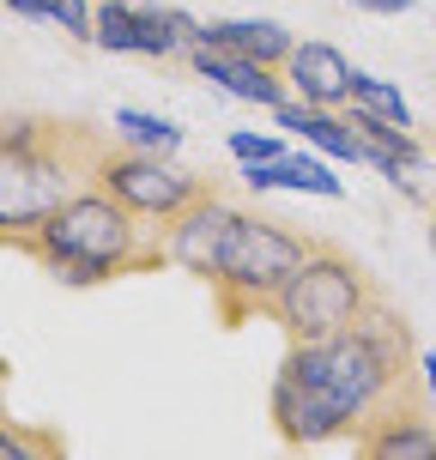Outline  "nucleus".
Returning a JSON list of instances; mask_svg holds the SVG:
<instances>
[{
	"label": "nucleus",
	"mask_w": 436,
	"mask_h": 460,
	"mask_svg": "<svg viewBox=\"0 0 436 460\" xmlns=\"http://www.w3.org/2000/svg\"><path fill=\"white\" fill-rule=\"evenodd\" d=\"M413 376H418L413 322L376 291L345 333L285 345V364H279V382H273V424L291 448L351 437L364 424V412H376Z\"/></svg>",
	"instance_id": "nucleus-1"
},
{
	"label": "nucleus",
	"mask_w": 436,
	"mask_h": 460,
	"mask_svg": "<svg viewBox=\"0 0 436 460\" xmlns=\"http://www.w3.org/2000/svg\"><path fill=\"white\" fill-rule=\"evenodd\" d=\"M164 249H170V267L194 273L212 291L218 322L243 327L254 315H267V303L303 267V254L316 249V236L279 225L267 212L230 207L225 188H212L207 200H194L182 218L164 225Z\"/></svg>",
	"instance_id": "nucleus-2"
},
{
	"label": "nucleus",
	"mask_w": 436,
	"mask_h": 460,
	"mask_svg": "<svg viewBox=\"0 0 436 460\" xmlns=\"http://www.w3.org/2000/svg\"><path fill=\"white\" fill-rule=\"evenodd\" d=\"M6 249H19L24 261H37V267L55 273L61 285H110V279H134V273L170 267L164 225L139 218L134 207H121L103 182L79 188V194L61 200L49 218L19 230Z\"/></svg>",
	"instance_id": "nucleus-3"
},
{
	"label": "nucleus",
	"mask_w": 436,
	"mask_h": 460,
	"mask_svg": "<svg viewBox=\"0 0 436 460\" xmlns=\"http://www.w3.org/2000/svg\"><path fill=\"white\" fill-rule=\"evenodd\" d=\"M115 134L73 115H6L0 121V249L37 218L97 182Z\"/></svg>",
	"instance_id": "nucleus-4"
},
{
	"label": "nucleus",
	"mask_w": 436,
	"mask_h": 460,
	"mask_svg": "<svg viewBox=\"0 0 436 460\" xmlns=\"http://www.w3.org/2000/svg\"><path fill=\"white\" fill-rule=\"evenodd\" d=\"M376 297V279L351 261L345 249L322 243L303 254V267L285 279V291L267 303V322H279L285 345H309V340H334L364 315V303Z\"/></svg>",
	"instance_id": "nucleus-5"
},
{
	"label": "nucleus",
	"mask_w": 436,
	"mask_h": 460,
	"mask_svg": "<svg viewBox=\"0 0 436 460\" xmlns=\"http://www.w3.org/2000/svg\"><path fill=\"white\" fill-rule=\"evenodd\" d=\"M97 182L110 188L121 207H134L139 218H152V225H170V218H182L194 200H207L212 176H188V170H176V164L164 158V152H134V146H121L115 139L110 158H103V170H97Z\"/></svg>",
	"instance_id": "nucleus-6"
},
{
	"label": "nucleus",
	"mask_w": 436,
	"mask_h": 460,
	"mask_svg": "<svg viewBox=\"0 0 436 460\" xmlns=\"http://www.w3.org/2000/svg\"><path fill=\"white\" fill-rule=\"evenodd\" d=\"M351 448L364 460H436V406L424 394V376L400 382L376 412H364Z\"/></svg>",
	"instance_id": "nucleus-7"
},
{
	"label": "nucleus",
	"mask_w": 436,
	"mask_h": 460,
	"mask_svg": "<svg viewBox=\"0 0 436 460\" xmlns=\"http://www.w3.org/2000/svg\"><path fill=\"white\" fill-rule=\"evenodd\" d=\"M92 43L110 49V55H176L182 37H176V19L170 6H139V0H97V24Z\"/></svg>",
	"instance_id": "nucleus-8"
},
{
	"label": "nucleus",
	"mask_w": 436,
	"mask_h": 460,
	"mask_svg": "<svg viewBox=\"0 0 436 460\" xmlns=\"http://www.w3.org/2000/svg\"><path fill=\"white\" fill-rule=\"evenodd\" d=\"M182 55H188V67L200 73V79H212L218 92L243 97V103H261V110H279V103H285V92H291L279 67H261V61L230 55V49H218V43H188Z\"/></svg>",
	"instance_id": "nucleus-9"
},
{
	"label": "nucleus",
	"mask_w": 436,
	"mask_h": 460,
	"mask_svg": "<svg viewBox=\"0 0 436 460\" xmlns=\"http://www.w3.org/2000/svg\"><path fill=\"white\" fill-rule=\"evenodd\" d=\"M285 85L316 103V110H345V85H351V61L334 43H298L285 61Z\"/></svg>",
	"instance_id": "nucleus-10"
},
{
	"label": "nucleus",
	"mask_w": 436,
	"mask_h": 460,
	"mask_svg": "<svg viewBox=\"0 0 436 460\" xmlns=\"http://www.w3.org/2000/svg\"><path fill=\"white\" fill-rule=\"evenodd\" d=\"M200 43H218L230 49V55H249V61H261V67H279L285 73V61H291V31L273 19H212L200 24Z\"/></svg>",
	"instance_id": "nucleus-11"
},
{
	"label": "nucleus",
	"mask_w": 436,
	"mask_h": 460,
	"mask_svg": "<svg viewBox=\"0 0 436 460\" xmlns=\"http://www.w3.org/2000/svg\"><path fill=\"white\" fill-rule=\"evenodd\" d=\"M279 128H291V134H303L316 152H334V158H345V164H364V139L351 134V121H345V110H316V103H279Z\"/></svg>",
	"instance_id": "nucleus-12"
},
{
	"label": "nucleus",
	"mask_w": 436,
	"mask_h": 460,
	"mask_svg": "<svg viewBox=\"0 0 436 460\" xmlns=\"http://www.w3.org/2000/svg\"><path fill=\"white\" fill-rule=\"evenodd\" d=\"M243 182L249 188H291V194H316V200H340L345 188L340 176H327L316 158H298V152H285V158H267V164H243Z\"/></svg>",
	"instance_id": "nucleus-13"
},
{
	"label": "nucleus",
	"mask_w": 436,
	"mask_h": 460,
	"mask_svg": "<svg viewBox=\"0 0 436 460\" xmlns=\"http://www.w3.org/2000/svg\"><path fill=\"white\" fill-rule=\"evenodd\" d=\"M115 139L134 146V152H164V158L182 152V128L164 121V115H146V110H115Z\"/></svg>",
	"instance_id": "nucleus-14"
},
{
	"label": "nucleus",
	"mask_w": 436,
	"mask_h": 460,
	"mask_svg": "<svg viewBox=\"0 0 436 460\" xmlns=\"http://www.w3.org/2000/svg\"><path fill=\"white\" fill-rule=\"evenodd\" d=\"M19 19H49V24H61L73 43H92V24H97V13H92V0H6Z\"/></svg>",
	"instance_id": "nucleus-15"
},
{
	"label": "nucleus",
	"mask_w": 436,
	"mask_h": 460,
	"mask_svg": "<svg viewBox=\"0 0 436 460\" xmlns=\"http://www.w3.org/2000/svg\"><path fill=\"white\" fill-rule=\"evenodd\" d=\"M67 442L55 430H37V424H19V418L0 412V460H43V455H61Z\"/></svg>",
	"instance_id": "nucleus-16"
},
{
	"label": "nucleus",
	"mask_w": 436,
	"mask_h": 460,
	"mask_svg": "<svg viewBox=\"0 0 436 460\" xmlns=\"http://www.w3.org/2000/svg\"><path fill=\"white\" fill-rule=\"evenodd\" d=\"M345 103H364V110H382L388 121H400V128H413V110H406V97L394 92L388 79H376V73H358V67H351V85H345Z\"/></svg>",
	"instance_id": "nucleus-17"
},
{
	"label": "nucleus",
	"mask_w": 436,
	"mask_h": 460,
	"mask_svg": "<svg viewBox=\"0 0 436 460\" xmlns=\"http://www.w3.org/2000/svg\"><path fill=\"white\" fill-rule=\"evenodd\" d=\"M230 158L236 164H267V158H285V146L267 134H230Z\"/></svg>",
	"instance_id": "nucleus-18"
},
{
	"label": "nucleus",
	"mask_w": 436,
	"mask_h": 460,
	"mask_svg": "<svg viewBox=\"0 0 436 460\" xmlns=\"http://www.w3.org/2000/svg\"><path fill=\"white\" fill-rule=\"evenodd\" d=\"M418 376H424V394H431V406H436V351H418Z\"/></svg>",
	"instance_id": "nucleus-19"
},
{
	"label": "nucleus",
	"mask_w": 436,
	"mask_h": 460,
	"mask_svg": "<svg viewBox=\"0 0 436 460\" xmlns=\"http://www.w3.org/2000/svg\"><path fill=\"white\" fill-rule=\"evenodd\" d=\"M351 6H364V13H413V0H351Z\"/></svg>",
	"instance_id": "nucleus-20"
},
{
	"label": "nucleus",
	"mask_w": 436,
	"mask_h": 460,
	"mask_svg": "<svg viewBox=\"0 0 436 460\" xmlns=\"http://www.w3.org/2000/svg\"><path fill=\"white\" fill-rule=\"evenodd\" d=\"M6 376H13V369H6V358H0V394H6Z\"/></svg>",
	"instance_id": "nucleus-21"
},
{
	"label": "nucleus",
	"mask_w": 436,
	"mask_h": 460,
	"mask_svg": "<svg viewBox=\"0 0 436 460\" xmlns=\"http://www.w3.org/2000/svg\"><path fill=\"white\" fill-rule=\"evenodd\" d=\"M0 6H6V0H0Z\"/></svg>",
	"instance_id": "nucleus-22"
},
{
	"label": "nucleus",
	"mask_w": 436,
	"mask_h": 460,
	"mask_svg": "<svg viewBox=\"0 0 436 460\" xmlns=\"http://www.w3.org/2000/svg\"><path fill=\"white\" fill-rule=\"evenodd\" d=\"M0 412H6V406H0Z\"/></svg>",
	"instance_id": "nucleus-23"
}]
</instances>
